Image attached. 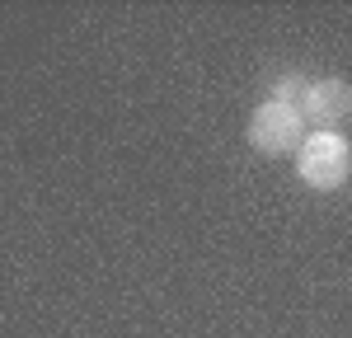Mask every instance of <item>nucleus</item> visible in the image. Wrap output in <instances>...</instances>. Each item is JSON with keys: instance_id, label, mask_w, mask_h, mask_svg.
<instances>
[{"instance_id": "nucleus-3", "label": "nucleus", "mask_w": 352, "mask_h": 338, "mask_svg": "<svg viewBox=\"0 0 352 338\" xmlns=\"http://www.w3.org/2000/svg\"><path fill=\"white\" fill-rule=\"evenodd\" d=\"M300 117L315 132H338L352 117V84L348 80H310L300 94Z\"/></svg>"}, {"instance_id": "nucleus-4", "label": "nucleus", "mask_w": 352, "mask_h": 338, "mask_svg": "<svg viewBox=\"0 0 352 338\" xmlns=\"http://www.w3.org/2000/svg\"><path fill=\"white\" fill-rule=\"evenodd\" d=\"M305 76H282V80L268 89V99H282V104H300V94H305Z\"/></svg>"}, {"instance_id": "nucleus-1", "label": "nucleus", "mask_w": 352, "mask_h": 338, "mask_svg": "<svg viewBox=\"0 0 352 338\" xmlns=\"http://www.w3.org/2000/svg\"><path fill=\"white\" fill-rule=\"evenodd\" d=\"M296 179L315 193H338L352 179V141L343 132H305L296 150Z\"/></svg>"}, {"instance_id": "nucleus-2", "label": "nucleus", "mask_w": 352, "mask_h": 338, "mask_svg": "<svg viewBox=\"0 0 352 338\" xmlns=\"http://www.w3.org/2000/svg\"><path fill=\"white\" fill-rule=\"evenodd\" d=\"M305 117H300L296 104H282V99H263L254 117H249V146L258 155H296L300 141H305Z\"/></svg>"}]
</instances>
